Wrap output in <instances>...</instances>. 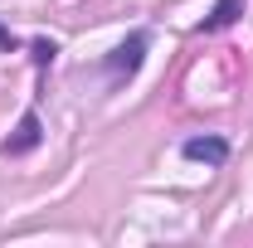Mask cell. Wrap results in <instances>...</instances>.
Masks as SVG:
<instances>
[{
    "label": "cell",
    "instance_id": "cell-1",
    "mask_svg": "<svg viewBox=\"0 0 253 248\" xmlns=\"http://www.w3.org/2000/svg\"><path fill=\"white\" fill-rule=\"evenodd\" d=\"M146 44H151V39H146V30H136V34H126L122 44H117V49L102 59V73H107V83H112V88H122L126 78L141 68V59H146Z\"/></svg>",
    "mask_w": 253,
    "mask_h": 248
},
{
    "label": "cell",
    "instance_id": "cell-2",
    "mask_svg": "<svg viewBox=\"0 0 253 248\" xmlns=\"http://www.w3.org/2000/svg\"><path fill=\"white\" fill-rule=\"evenodd\" d=\"M180 156L185 161H205V165H224L229 161V141L224 136H185L180 141Z\"/></svg>",
    "mask_w": 253,
    "mask_h": 248
},
{
    "label": "cell",
    "instance_id": "cell-3",
    "mask_svg": "<svg viewBox=\"0 0 253 248\" xmlns=\"http://www.w3.org/2000/svg\"><path fill=\"white\" fill-rule=\"evenodd\" d=\"M39 136H44L39 112H25V117H20V126H15V136H5V141H0V151H5V156H30L34 146H39Z\"/></svg>",
    "mask_w": 253,
    "mask_h": 248
},
{
    "label": "cell",
    "instance_id": "cell-4",
    "mask_svg": "<svg viewBox=\"0 0 253 248\" xmlns=\"http://www.w3.org/2000/svg\"><path fill=\"white\" fill-rule=\"evenodd\" d=\"M239 15H244V0H214V10L200 20V34H219V30H229Z\"/></svg>",
    "mask_w": 253,
    "mask_h": 248
},
{
    "label": "cell",
    "instance_id": "cell-5",
    "mask_svg": "<svg viewBox=\"0 0 253 248\" xmlns=\"http://www.w3.org/2000/svg\"><path fill=\"white\" fill-rule=\"evenodd\" d=\"M30 49H34V63H39V68H49V63L59 59V44H54V39H34Z\"/></svg>",
    "mask_w": 253,
    "mask_h": 248
},
{
    "label": "cell",
    "instance_id": "cell-6",
    "mask_svg": "<svg viewBox=\"0 0 253 248\" xmlns=\"http://www.w3.org/2000/svg\"><path fill=\"white\" fill-rule=\"evenodd\" d=\"M15 49H20V39H15V34L0 25V54H15Z\"/></svg>",
    "mask_w": 253,
    "mask_h": 248
}]
</instances>
